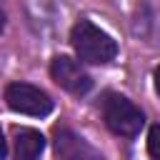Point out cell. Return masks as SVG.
Returning <instances> with one entry per match:
<instances>
[{
  "instance_id": "6da1fadb",
  "label": "cell",
  "mask_w": 160,
  "mask_h": 160,
  "mask_svg": "<svg viewBox=\"0 0 160 160\" xmlns=\"http://www.w3.org/2000/svg\"><path fill=\"white\" fill-rule=\"evenodd\" d=\"M70 42H72V50L78 52V58L90 65H105L118 55V42L105 30L92 25L90 20H78L72 25Z\"/></svg>"
},
{
  "instance_id": "7a4b0ae2",
  "label": "cell",
  "mask_w": 160,
  "mask_h": 160,
  "mask_svg": "<svg viewBox=\"0 0 160 160\" xmlns=\"http://www.w3.org/2000/svg\"><path fill=\"white\" fill-rule=\"evenodd\" d=\"M102 120L110 128V132L122 135V138H135L142 125H145V115L142 110L128 100L120 92H108L102 100Z\"/></svg>"
},
{
  "instance_id": "3957f363",
  "label": "cell",
  "mask_w": 160,
  "mask_h": 160,
  "mask_svg": "<svg viewBox=\"0 0 160 160\" xmlns=\"http://www.w3.org/2000/svg\"><path fill=\"white\" fill-rule=\"evenodd\" d=\"M5 102L10 110L22 112V115H32V118H45L52 110L50 95L30 82H10L5 88Z\"/></svg>"
},
{
  "instance_id": "277c9868",
  "label": "cell",
  "mask_w": 160,
  "mask_h": 160,
  "mask_svg": "<svg viewBox=\"0 0 160 160\" xmlns=\"http://www.w3.org/2000/svg\"><path fill=\"white\" fill-rule=\"evenodd\" d=\"M50 75H52V80H55L62 90H68V92H72V95H85V92H90V88H92V78L82 70V65H80L78 60H72V58H68V55L52 58V62H50Z\"/></svg>"
},
{
  "instance_id": "5b68a950",
  "label": "cell",
  "mask_w": 160,
  "mask_h": 160,
  "mask_svg": "<svg viewBox=\"0 0 160 160\" xmlns=\"http://www.w3.org/2000/svg\"><path fill=\"white\" fill-rule=\"evenodd\" d=\"M52 142H55L58 160H105L85 138L72 132L70 128H58Z\"/></svg>"
},
{
  "instance_id": "8992f818",
  "label": "cell",
  "mask_w": 160,
  "mask_h": 160,
  "mask_svg": "<svg viewBox=\"0 0 160 160\" xmlns=\"http://www.w3.org/2000/svg\"><path fill=\"white\" fill-rule=\"evenodd\" d=\"M45 138L32 128H18L12 138V160H40Z\"/></svg>"
},
{
  "instance_id": "52a82bcc",
  "label": "cell",
  "mask_w": 160,
  "mask_h": 160,
  "mask_svg": "<svg viewBox=\"0 0 160 160\" xmlns=\"http://www.w3.org/2000/svg\"><path fill=\"white\" fill-rule=\"evenodd\" d=\"M148 152L152 160H160V125H152L148 132Z\"/></svg>"
},
{
  "instance_id": "ba28073f",
  "label": "cell",
  "mask_w": 160,
  "mask_h": 160,
  "mask_svg": "<svg viewBox=\"0 0 160 160\" xmlns=\"http://www.w3.org/2000/svg\"><path fill=\"white\" fill-rule=\"evenodd\" d=\"M5 155H8V142H5V135L0 130V160H5Z\"/></svg>"
},
{
  "instance_id": "9c48e42d",
  "label": "cell",
  "mask_w": 160,
  "mask_h": 160,
  "mask_svg": "<svg viewBox=\"0 0 160 160\" xmlns=\"http://www.w3.org/2000/svg\"><path fill=\"white\" fill-rule=\"evenodd\" d=\"M155 90H158V95H160V65H158V70H155Z\"/></svg>"
},
{
  "instance_id": "30bf717a",
  "label": "cell",
  "mask_w": 160,
  "mask_h": 160,
  "mask_svg": "<svg viewBox=\"0 0 160 160\" xmlns=\"http://www.w3.org/2000/svg\"><path fill=\"white\" fill-rule=\"evenodd\" d=\"M2 28H5V12L0 10V32H2Z\"/></svg>"
}]
</instances>
